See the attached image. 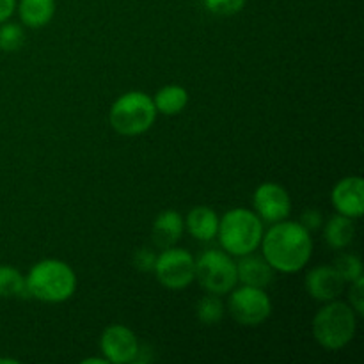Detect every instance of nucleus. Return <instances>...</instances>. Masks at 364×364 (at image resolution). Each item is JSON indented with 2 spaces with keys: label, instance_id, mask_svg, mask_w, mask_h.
I'll return each instance as SVG.
<instances>
[{
  "label": "nucleus",
  "instance_id": "20",
  "mask_svg": "<svg viewBox=\"0 0 364 364\" xmlns=\"http://www.w3.org/2000/svg\"><path fill=\"white\" fill-rule=\"evenodd\" d=\"M196 315H198L199 322L205 323V326H215V323H219L224 316V304L223 301H220V295H205V297L198 302Z\"/></svg>",
  "mask_w": 364,
  "mask_h": 364
},
{
  "label": "nucleus",
  "instance_id": "14",
  "mask_svg": "<svg viewBox=\"0 0 364 364\" xmlns=\"http://www.w3.org/2000/svg\"><path fill=\"white\" fill-rule=\"evenodd\" d=\"M237 276L242 284L265 288L272 281L274 269L263 256H255L249 252V255L240 256V262L237 263Z\"/></svg>",
  "mask_w": 364,
  "mask_h": 364
},
{
  "label": "nucleus",
  "instance_id": "2",
  "mask_svg": "<svg viewBox=\"0 0 364 364\" xmlns=\"http://www.w3.org/2000/svg\"><path fill=\"white\" fill-rule=\"evenodd\" d=\"M28 297L43 302H64L77 290V276L60 259H41L25 276Z\"/></svg>",
  "mask_w": 364,
  "mask_h": 364
},
{
  "label": "nucleus",
  "instance_id": "12",
  "mask_svg": "<svg viewBox=\"0 0 364 364\" xmlns=\"http://www.w3.org/2000/svg\"><path fill=\"white\" fill-rule=\"evenodd\" d=\"M306 291L318 302H329L340 297L345 290L343 277L333 265L313 267L306 274Z\"/></svg>",
  "mask_w": 364,
  "mask_h": 364
},
{
  "label": "nucleus",
  "instance_id": "26",
  "mask_svg": "<svg viewBox=\"0 0 364 364\" xmlns=\"http://www.w3.org/2000/svg\"><path fill=\"white\" fill-rule=\"evenodd\" d=\"M301 224L304 228H308L309 231L318 230V228L322 226V215H320V212H316V210H308V212L302 213Z\"/></svg>",
  "mask_w": 364,
  "mask_h": 364
},
{
  "label": "nucleus",
  "instance_id": "5",
  "mask_svg": "<svg viewBox=\"0 0 364 364\" xmlns=\"http://www.w3.org/2000/svg\"><path fill=\"white\" fill-rule=\"evenodd\" d=\"M156 114L151 96L142 91H130L112 103L109 123L123 137H135L153 127Z\"/></svg>",
  "mask_w": 364,
  "mask_h": 364
},
{
  "label": "nucleus",
  "instance_id": "3",
  "mask_svg": "<svg viewBox=\"0 0 364 364\" xmlns=\"http://www.w3.org/2000/svg\"><path fill=\"white\" fill-rule=\"evenodd\" d=\"M217 237L228 255L240 258L255 252L262 244L263 220L247 208H231L219 217Z\"/></svg>",
  "mask_w": 364,
  "mask_h": 364
},
{
  "label": "nucleus",
  "instance_id": "16",
  "mask_svg": "<svg viewBox=\"0 0 364 364\" xmlns=\"http://www.w3.org/2000/svg\"><path fill=\"white\" fill-rule=\"evenodd\" d=\"M16 9L23 25L39 28L48 25L55 14V0H20L16 2Z\"/></svg>",
  "mask_w": 364,
  "mask_h": 364
},
{
  "label": "nucleus",
  "instance_id": "28",
  "mask_svg": "<svg viewBox=\"0 0 364 364\" xmlns=\"http://www.w3.org/2000/svg\"><path fill=\"white\" fill-rule=\"evenodd\" d=\"M109 364V361H107L105 358H89V359H84V364Z\"/></svg>",
  "mask_w": 364,
  "mask_h": 364
},
{
  "label": "nucleus",
  "instance_id": "10",
  "mask_svg": "<svg viewBox=\"0 0 364 364\" xmlns=\"http://www.w3.org/2000/svg\"><path fill=\"white\" fill-rule=\"evenodd\" d=\"M256 215L265 223H279L291 212V199L287 188L274 181H265L259 185L252 196Z\"/></svg>",
  "mask_w": 364,
  "mask_h": 364
},
{
  "label": "nucleus",
  "instance_id": "19",
  "mask_svg": "<svg viewBox=\"0 0 364 364\" xmlns=\"http://www.w3.org/2000/svg\"><path fill=\"white\" fill-rule=\"evenodd\" d=\"M28 297L25 276L11 265H0V299Z\"/></svg>",
  "mask_w": 364,
  "mask_h": 364
},
{
  "label": "nucleus",
  "instance_id": "17",
  "mask_svg": "<svg viewBox=\"0 0 364 364\" xmlns=\"http://www.w3.org/2000/svg\"><path fill=\"white\" fill-rule=\"evenodd\" d=\"M354 219L341 215V213H338L333 219L327 220L326 226H323V238H326L327 245L336 249V251L348 247L352 244V240H354Z\"/></svg>",
  "mask_w": 364,
  "mask_h": 364
},
{
  "label": "nucleus",
  "instance_id": "24",
  "mask_svg": "<svg viewBox=\"0 0 364 364\" xmlns=\"http://www.w3.org/2000/svg\"><path fill=\"white\" fill-rule=\"evenodd\" d=\"M348 302H350V308L354 309L355 315H364V277H359V279L350 283V288H348Z\"/></svg>",
  "mask_w": 364,
  "mask_h": 364
},
{
  "label": "nucleus",
  "instance_id": "21",
  "mask_svg": "<svg viewBox=\"0 0 364 364\" xmlns=\"http://www.w3.org/2000/svg\"><path fill=\"white\" fill-rule=\"evenodd\" d=\"M25 45L23 27L11 21L0 23V50L7 53L18 52Z\"/></svg>",
  "mask_w": 364,
  "mask_h": 364
},
{
  "label": "nucleus",
  "instance_id": "13",
  "mask_svg": "<svg viewBox=\"0 0 364 364\" xmlns=\"http://www.w3.org/2000/svg\"><path fill=\"white\" fill-rule=\"evenodd\" d=\"M185 228V219L176 210H164L159 213V217L153 223L151 237L153 244L159 249H167L176 245V242L181 238Z\"/></svg>",
  "mask_w": 364,
  "mask_h": 364
},
{
  "label": "nucleus",
  "instance_id": "6",
  "mask_svg": "<svg viewBox=\"0 0 364 364\" xmlns=\"http://www.w3.org/2000/svg\"><path fill=\"white\" fill-rule=\"evenodd\" d=\"M208 294H230L238 283L237 263L226 251L210 249L196 259V277Z\"/></svg>",
  "mask_w": 364,
  "mask_h": 364
},
{
  "label": "nucleus",
  "instance_id": "4",
  "mask_svg": "<svg viewBox=\"0 0 364 364\" xmlns=\"http://www.w3.org/2000/svg\"><path fill=\"white\" fill-rule=\"evenodd\" d=\"M311 329L320 347L326 350H341L354 338L358 329V315L350 304L334 299L316 311Z\"/></svg>",
  "mask_w": 364,
  "mask_h": 364
},
{
  "label": "nucleus",
  "instance_id": "22",
  "mask_svg": "<svg viewBox=\"0 0 364 364\" xmlns=\"http://www.w3.org/2000/svg\"><path fill=\"white\" fill-rule=\"evenodd\" d=\"M334 269L338 270L341 277H343L345 283H352V281L363 277V263L361 259L355 255H350V252H341L340 256L334 262Z\"/></svg>",
  "mask_w": 364,
  "mask_h": 364
},
{
  "label": "nucleus",
  "instance_id": "1",
  "mask_svg": "<svg viewBox=\"0 0 364 364\" xmlns=\"http://www.w3.org/2000/svg\"><path fill=\"white\" fill-rule=\"evenodd\" d=\"M263 258L274 270L294 274L308 265L313 255V240L301 223L279 220L262 237Z\"/></svg>",
  "mask_w": 364,
  "mask_h": 364
},
{
  "label": "nucleus",
  "instance_id": "18",
  "mask_svg": "<svg viewBox=\"0 0 364 364\" xmlns=\"http://www.w3.org/2000/svg\"><path fill=\"white\" fill-rule=\"evenodd\" d=\"M153 103H155L156 112L166 114V116H176V114H180L187 107L188 92L181 85H166V87L156 91Z\"/></svg>",
  "mask_w": 364,
  "mask_h": 364
},
{
  "label": "nucleus",
  "instance_id": "8",
  "mask_svg": "<svg viewBox=\"0 0 364 364\" xmlns=\"http://www.w3.org/2000/svg\"><path fill=\"white\" fill-rule=\"evenodd\" d=\"M153 272L156 274V279L162 287L169 290H183L196 277V259L187 249L173 245L162 249V252L156 256Z\"/></svg>",
  "mask_w": 364,
  "mask_h": 364
},
{
  "label": "nucleus",
  "instance_id": "25",
  "mask_svg": "<svg viewBox=\"0 0 364 364\" xmlns=\"http://www.w3.org/2000/svg\"><path fill=\"white\" fill-rule=\"evenodd\" d=\"M155 262H156V255L148 247L137 249L134 255V265L135 269L142 270V272H151L155 269Z\"/></svg>",
  "mask_w": 364,
  "mask_h": 364
},
{
  "label": "nucleus",
  "instance_id": "15",
  "mask_svg": "<svg viewBox=\"0 0 364 364\" xmlns=\"http://www.w3.org/2000/svg\"><path fill=\"white\" fill-rule=\"evenodd\" d=\"M185 228L198 240H213L217 237V231H219V215L210 206H194L187 213Z\"/></svg>",
  "mask_w": 364,
  "mask_h": 364
},
{
  "label": "nucleus",
  "instance_id": "27",
  "mask_svg": "<svg viewBox=\"0 0 364 364\" xmlns=\"http://www.w3.org/2000/svg\"><path fill=\"white\" fill-rule=\"evenodd\" d=\"M16 9V0H0V23L9 20Z\"/></svg>",
  "mask_w": 364,
  "mask_h": 364
},
{
  "label": "nucleus",
  "instance_id": "7",
  "mask_svg": "<svg viewBox=\"0 0 364 364\" xmlns=\"http://www.w3.org/2000/svg\"><path fill=\"white\" fill-rule=\"evenodd\" d=\"M228 311L240 326L255 327L269 318L272 313V301L263 288L242 284L240 288L230 291Z\"/></svg>",
  "mask_w": 364,
  "mask_h": 364
},
{
  "label": "nucleus",
  "instance_id": "11",
  "mask_svg": "<svg viewBox=\"0 0 364 364\" xmlns=\"http://www.w3.org/2000/svg\"><path fill=\"white\" fill-rule=\"evenodd\" d=\"M331 203L338 213L359 219L364 213V183L361 176L341 178L331 192Z\"/></svg>",
  "mask_w": 364,
  "mask_h": 364
},
{
  "label": "nucleus",
  "instance_id": "29",
  "mask_svg": "<svg viewBox=\"0 0 364 364\" xmlns=\"http://www.w3.org/2000/svg\"><path fill=\"white\" fill-rule=\"evenodd\" d=\"M0 363H16V361H13V359H0Z\"/></svg>",
  "mask_w": 364,
  "mask_h": 364
},
{
  "label": "nucleus",
  "instance_id": "9",
  "mask_svg": "<svg viewBox=\"0 0 364 364\" xmlns=\"http://www.w3.org/2000/svg\"><path fill=\"white\" fill-rule=\"evenodd\" d=\"M100 348H102L103 358L109 363L127 364L137 361L141 343L130 327L114 323L103 331Z\"/></svg>",
  "mask_w": 364,
  "mask_h": 364
},
{
  "label": "nucleus",
  "instance_id": "23",
  "mask_svg": "<svg viewBox=\"0 0 364 364\" xmlns=\"http://www.w3.org/2000/svg\"><path fill=\"white\" fill-rule=\"evenodd\" d=\"M206 9L217 16H233L240 13L245 6V0H203Z\"/></svg>",
  "mask_w": 364,
  "mask_h": 364
}]
</instances>
